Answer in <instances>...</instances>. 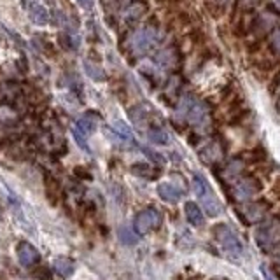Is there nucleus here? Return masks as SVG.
<instances>
[{
    "mask_svg": "<svg viewBox=\"0 0 280 280\" xmlns=\"http://www.w3.org/2000/svg\"><path fill=\"white\" fill-rule=\"evenodd\" d=\"M159 194H161V198H165V200L168 201H175L177 198H179V193L175 191V187H172L170 184H161V186L158 187Z\"/></svg>",
    "mask_w": 280,
    "mask_h": 280,
    "instance_id": "423d86ee",
    "label": "nucleus"
},
{
    "mask_svg": "<svg viewBox=\"0 0 280 280\" xmlns=\"http://www.w3.org/2000/svg\"><path fill=\"white\" fill-rule=\"evenodd\" d=\"M97 125H98L97 116H95L93 112H88V114H84L83 118H79V121H77L76 128H79L81 132L84 133V135H91V133L97 130Z\"/></svg>",
    "mask_w": 280,
    "mask_h": 280,
    "instance_id": "20e7f679",
    "label": "nucleus"
},
{
    "mask_svg": "<svg viewBox=\"0 0 280 280\" xmlns=\"http://www.w3.org/2000/svg\"><path fill=\"white\" fill-rule=\"evenodd\" d=\"M186 210H187V217H189L193 223H200V210L196 208V205L189 203L186 207Z\"/></svg>",
    "mask_w": 280,
    "mask_h": 280,
    "instance_id": "f8f14e48",
    "label": "nucleus"
},
{
    "mask_svg": "<svg viewBox=\"0 0 280 280\" xmlns=\"http://www.w3.org/2000/svg\"><path fill=\"white\" fill-rule=\"evenodd\" d=\"M159 223H161V216L156 212L154 208H147V210L140 212L139 216L135 217V230L139 231L140 235H144V233H147V231L158 228Z\"/></svg>",
    "mask_w": 280,
    "mask_h": 280,
    "instance_id": "f257e3e1",
    "label": "nucleus"
},
{
    "mask_svg": "<svg viewBox=\"0 0 280 280\" xmlns=\"http://www.w3.org/2000/svg\"><path fill=\"white\" fill-rule=\"evenodd\" d=\"M32 275L39 280H51V272L46 268V266H37V268L33 270Z\"/></svg>",
    "mask_w": 280,
    "mask_h": 280,
    "instance_id": "1a4fd4ad",
    "label": "nucleus"
},
{
    "mask_svg": "<svg viewBox=\"0 0 280 280\" xmlns=\"http://www.w3.org/2000/svg\"><path fill=\"white\" fill-rule=\"evenodd\" d=\"M54 270H56V273L60 277L68 279V277L74 273V270H76V263L68 258H58L56 261H54Z\"/></svg>",
    "mask_w": 280,
    "mask_h": 280,
    "instance_id": "39448f33",
    "label": "nucleus"
},
{
    "mask_svg": "<svg viewBox=\"0 0 280 280\" xmlns=\"http://www.w3.org/2000/svg\"><path fill=\"white\" fill-rule=\"evenodd\" d=\"M72 135H74V139H76V142L81 145V147L84 149V151H90V145H88V144H86V140H84V133L81 132L79 128H74V130H72Z\"/></svg>",
    "mask_w": 280,
    "mask_h": 280,
    "instance_id": "9b49d317",
    "label": "nucleus"
},
{
    "mask_svg": "<svg viewBox=\"0 0 280 280\" xmlns=\"http://www.w3.org/2000/svg\"><path fill=\"white\" fill-rule=\"evenodd\" d=\"M46 187H47V194H49V200L54 201V196H58V194H60V187H58L56 180L51 179V175H47Z\"/></svg>",
    "mask_w": 280,
    "mask_h": 280,
    "instance_id": "6e6552de",
    "label": "nucleus"
},
{
    "mask_svg": "<svg viewBox=\"0 0 280 280\" xmlns=\"http://www.w3.org/2000/svg\"><path fill=\"white\" fill-rule=\"evenodd\" d=\"M23 5L26 7L30 19L35 25H47L49 23V11L46 9V5L39 4V2H28V0H23Z\"/></svg>",
    "mask_w": 280,
    "mask_h": 280,
    "instance_id": "7ed1b4c3",
    "label": "nucleus"
},
{
    "mask_svg": "<svg viewBox=\"0 0 280 280\" xmlns=\"http://www.w3.org/2000/svg\"><path fill=\"white\" fill-rule=\"evenodd\" d=\"M149 139L152 140V142H156V144H163V142H166V137L163 132H158V130H152L151 135H149Z\"/></svg>",
    "mask_w": 280,
    "mask_h": 280,
    "instance_id": "ddd939ff",
    "label": "nucleus"
},
{
    "mask_svg": "<svg viewBox=\"0 0 280 280\" xmlns=\"http://www.w3.org/2000/svg\"><path fill=\"white\" fill-rule=\"evenodd\" d=\"M84 70H86V74L91 77L93 81H104V72H102V68L95 67L93 63H90V61H84Z\"/></svg>",
    "mask_w": 280,
    "mask_h": 280,
    "instance_id": "0eeeda50",
    "label": "nucleus"
},
{
    "mask_svg": "<svg viewBox=\"0 0 280 280\" xmlns=\"http://www.w3.org/2000/svg\"><path fill=\"white\" fill-rule=\"evenodd\" d=\"M16 252H18L19 263L23 266H26V268H32V266H35L40 261L39 251L32 244H28V242H19L18 247H16Z\"/></svg>",
    "mask_w": 280,
    "mask_h": 280,
    "instance_id": "f03ea898",
    "label": "nucleus"
},
{
    "mask_svg": "<svg viewBox=\"0 0 280 280\" xmlns=\"http://www.w3.org/2000/svg\"><path fill=\"white\" fill-rule=\"evenodd\" d=\"M119 237H121V240L125 242V244H135L137 242L135 233H132L128 228H121V230H119Z\"/></svg>",
    "mask_w": 280,
    "mask_h": 280,
    "instance_id": "9d476101",
    "label": "nucleus"
}]
</instances>
